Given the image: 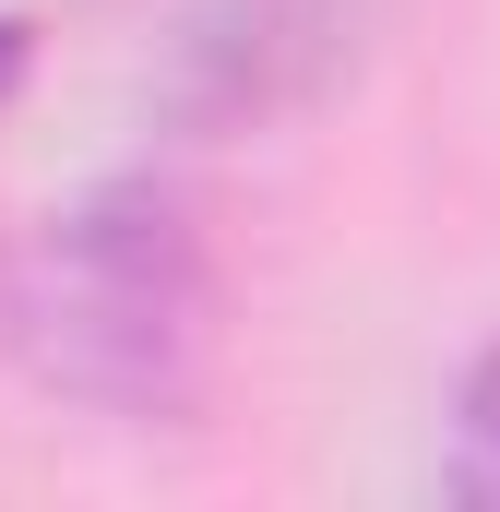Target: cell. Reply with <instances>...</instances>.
<instances>
[{
    "instance_id": "cell-3",
    "label": "cell",
    "mask_w": 500,
    "mask_h": 512,
    "mask_svg": "<svg viewBox=\"0 0 500 512\" xmlns=\"http://www.w3.org/2000/svg\"><path fill=\"white\" fill-rule=\"evenodd\" d=\"M441 489L453 501L500 512V346L465 370V405H453V465H441Z\"/></svg>"
},
{
    "instance_id": "cell-4",
    "label": "cell",
    "mask_w": 500,
    "mask_h": 512,
    "mask_svg": "<svg viewBox=\"0 0 500 512\" xmlns=\"http://www.w3.org/2000/svg\"><path fill=\"white\" fill-rule=\"evenodd\" d=\"M12 84H24V24L0 12V96H12Z\"/></svg>"
},
{
    "instance_id": "cell-1",
    "label": "cell",
    "mask_w": 500,
    "mask_h": 512,
    "mask_svg": "<svg viewBox=\"0 0 500 512\" xmlns=\"http://www.w3.org/2000/svg\"><path fill=\"white\" fill-rule=\"evenodd\" d=\"M0 346L84 417L179 429L215 382V251L191 203L155 179H96L24 215L0 251Z\"/></svg>"
},
{
    "instance_id": "cell-2",
    "label": "cell",
    "mask_w": 500,
    "mask_h": 512,
    "mask_svg": "<svg viewBox=\"0 0 500 512\" xmlns=\"http://www.w3.org/2000/svg\"><path fill=\"white\" fill-rule=\"evenodd\" d=\"M370 36V0H179L167 24V108L191 131H262L310 108Z\"/></svg>"
}]
</instances>
